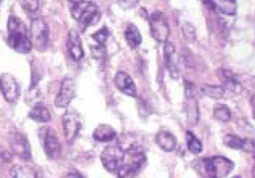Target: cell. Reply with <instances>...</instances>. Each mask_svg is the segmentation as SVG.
<instances>
[{
    "mask_svg": "<svg viewBox=\"0 0 255 178\" xmlns=\"http://www.w3.org/2000/svg\"><path fill=\"white\" fill-rule=\"evenodd\" d=\"M7 44L19 54H26L32 50L33 45L28 37V29L20 18L11 15L7 21Z\"/></svg>",
    "mask_w": 255,
    "mask_h": 178,
    "instance_id": "obj_1",
    "label": "cell"
},
{
    "mask_svg": "<svg viewBox=\"0 0 255 178\" xmlns=\"http://www.w3.org/2000/svg\"><path fill=\"white\" fill-rule=\"evenodd\" d=\"M72 17L83 28L98 24L101 19V11L95 2L90 1L74 2L71 8Z\"/></svg>",
    "mask_w": 255,
    "mask_h": 178,
    "instance_id": "obj_2",
    "label": "cell"
},
{
    "mask_svg": "<svg viewBox=\"0 0 255 178\" xmlns=\"http://www.w3.org/2000/svg\"><path fill=\"white\" fill-rule=\"evenodd\" d=\"M203 175L206 178H225L233 171L235 165L227 157L216 156L201 161Z\"/></svg>",
    "mask_w": 255,
    "mask_h": 178,
    "instance_id": "obj_3",
    "label": "cell"
},
{
    "mask_svg": "<svg viewBox=\"0 0 255 178\" xmlns=\"http://www.w3.org/2000/svg\"><path fill=\"white\" fill-rule=\"evenodd\" d=\"M150 32L151 37L160 43H166L170 36L166 15L160 11H154L149 16Z\"/></svg>",
    "mask_w": 255,
    "mask_h": 178,
    "instance_id": "obj_4",
    "label": "cell"
},
{
    "mask_svg": "<svg viewBox=\"0 0 255 178\" xmlns=\"http://www.w3.org/2000/svg\"><path fill=\"white\" fill-rule=\"evenodd\" d=\"M39 138L47 157L50 159L59 158L62 146L56 131L52 127H41L39 130Z\"/></svg>",
    "mask_w": 255,
    "mask_h": 178,
    "instance_id": "obj_5",
    "label": "cell"
},
{
    "mask_svg": "<svg viewBox=\"0 0 255 178\" xmlns=\"http://www.w3.org/2000/svg\"><path fill=\"white\" fill-rule=\"evenodd\" d=\"M125 152L119 145H109L101 155L102 163L107 171L117 173L124 165Z\"/></svg>",
    "mask_w": 255,
    "mask_h": 178,
    "instance_id": "obj_6",
    "label": "cell"
},
{
    "mask_svg": "<svg viewBox=\"0 0 255 178\" xmlns=\"http://www.w3.org/2000/svg\"><path fill=\"white\" fill-rule=\"evenodd\" d=\"M30 40L37 50H44L49 44V28L43 19L34 18L30 26Z\"/></svg>",
    "mask_w": 255,
    "mask_h": 178,
    "instance_id": "obj_7",
    "label": "cell"
},
{
    "mask_svg": "<svg viewBox=\"0 0 255 178\" xmlns=\"http://www.w3.org/2000/svg\"><path fill=\"white\" fill-rule=\"evenodd\" d=\"M63 127L67 143H72L82 127L80 116L73 111H67L63 116Z\"/></svg>",
    "mask_w": 255,
    "mask_h": 178,
    "instance_id": "obj_8",
    "label": "cell"
},
{
    "mask_svg": "<svg viewBox=\"0 0 255 178\" xmlns=\"http://www.w3.org/2000/svg\"><path fill=\"white\" fill-rule=\"evenodd\" d=\"M0 90L8 103H15L20 97V86L15 77L9 73H3L0 77Z\"/></svg>",
    "mask_w": 255,
    "mask_h": 178,
    "instance_id": "obj_9",
    "label": "cell"
},
{
    "mask_svg": "<svg viewBox=\"0 0 255 178\" xmlns=\"http://www.w3.org/2000/svg\"><path fill=\"white\" fill-rule=\"evenodd\" d=\"M76 96V82L71 77H66L61 82L59 92L55 99L57 108H67Z\"/></svg>",
    "mask_w": 255,
    "mask_h": 178,
    "instance_id": "obj_10",
    "label": "cell"
},
{
    "mask_svg": "<svg viewBox=\"0 0 255 178\" xmlns=\"http://www.w3.org/2000/svg\"><path fill=\"white\" fill-rule=\"evenodd\" d=\"M12 153L20 159L28 161L31 158V148L26 137L20 132L11 134L9 138Z\"/></svg>",
    "mask_w": 255,
    "mask_h": 178,
    "instance_id": "obj_11",
    "label": "cell"
},
{
    "mask_svg": "<svg viewBox=\"0 0 255 178\" xmlns=\"http://www.w3.org/2000/svg\"><path fill=\"white\" fill-rule=\"evenodd\" d=\"M163 54H164V64L170 73L171 77L173 79H178L179 78V69H178V62H177L175 46L171 42H166L164 45Z\"/></svg>",
    "mask_w": 255,
    "mask_h": 178,
    "instance_id": "obj_12",
    "label": "cell"
},
{
    "mask_svg": "<svg viewBox=\"0 0 255 178\" xmlns=\"http://www.w3.org/2000/svg\"><path fill=\"white\" fill-rule=\"evenodd\" d=\"M115 84L116 87L124 95L130 97L137 96L136 85L128 73L119 71L115 75Z\"/></svg>",
    "mask_w": 255,
    "mask_h": 178,
    "instance_id": "obj_13",
    "label": "cell"
},
{
    "mask_svg": "<svg viewBox=\"0 0 255 178\" xmlns=\"http://www.w3.org/2000/svg\"><path fill=\"white\" fill-rule=\"evenodd\" d=\"M67 47L70 56L75 61H79L84 58L85 52L83 49L82 41L78 32L74 29L70 30L68 32Z\"/></svg>",
    "mask_w": 255,
    "mask_h": 178,
    "instance_id": "obj_14",
    "label": "cell"
},
{
    "mask_svg": "<svg viewBox=\"0 0 255 178\" xmlns=\"http://www.w3.org/2000/svg\"><path fill=\"white\" fill-rule=\"evenodd\" d=\"M217 75L224 87H226L228 90L235 91L236 89L240 86V81L235 73H233L231 70L221 68L217 71Z\"/></svg>",
    "mask_w": 255,
    "mask_h": 178,
    "instance_id": "obj_15",
    "label": "cell"
},
{
    "mask_svg": "<svg viewBox=\"0 0 255 178\" xmlns=\"http://www.w3.org/2000/svg\"><path fill=\"white\" fill-rule=\"evenodd\" d=\"M158 146L164 152H172L177 145V140L174 135L169 131H160L155 137Z\"/></svg>",
    "mask_w": 255,
    "mask_h": 178,
    "instance_id": "obj_16",
    "label": "cell"
},
{
    "mask_svg": "<svg viewBox=\"0 0 255 178\" xmlns=\"http://www.w3.org/2000/svg\"><path fill=\"white\" fill-rule=\"evenodd\" d=\"M186 112L187 123L189 125L196 124L199 121V107L196 96L186 97Z\"/></svg>",
    "mask_w": 255,
    "mask_h": 178,
    "instance_id": "obj_17",
    "label": "cell"
},
{
    "mask_svg": "<svg viewBox=\"0 0 255 178\" xmlns=\"http://www.w3.org/2000/svg\"><path fill=\"white\" fill-rule=\"evenodd\" d=\"M117 136V132L110 125L101 124L94 130L93 138L98 142H109Z\"/></svg>",
    "mask_w": 255,
    "mask_h": 178,
    "instance_id": "obj_18",
    "label": "cell"
},
{
    "mask_svg": "<svg viewBox=\"0 0 255 178\" xmlns=\"http://www.w3.org/2000/svg\"><path fill=\"white\" fill-rule=\"evenodd\" d=\"M125 39L131 49H135L142 43V36L138 28L133 24H129L126 28Z\"/></svg>",
    "mask_w": 255,
    "mask_h": 178,
    "instance_id": "obj_19",
    "label": "cell"
},
{
    "mask_svg": "<svg viewBox=\"0 0 255 178\" xmlns=\"http://www.w3.org/2000/svg\"><path fill=\"white\" fill-rule=\"evenodd\" d=\"M28 118L36 122H47L51 119V115L46 107L37 105L29 112Z\"/></svg>",
    "mask_w": 255,
    "mask_h": 178,
    "instance_id": "obj_20",
    "label": "cell"
},
{
    "mask_svg": "<svg viewBox=\"0 0 255 178\" xmlns=\"http://www.w3.org/2000/svg\"><path fill=\"white\" fill-rule=\"evenodd\" d=\"M216 9L224 15L234 16L237 13V2L233 0H223V1H214Z\"/></svg>",
    "mask_w": 255,
    "mask_h": 178,
    "instance_id": "obj_21",
    "label": "cell"
},
{
    "mask_svg": "<svg viewBox=\"0 0 255 178\" xmlns=\"http://www.w3.org/2000/svg\"><path fill=\"white\" fill-rule=\"evenodd\" d=\"M142 167L137 164H124L117 172L118 178H135Z\"/></svg>",
    "mask_w": 255,
    "mask_h": 178,
    "instance_id": "obj_22",
    "label": "cell"
},
{
    "mask_svg": "<svg viewBox=\"0 0 255 178\" xmlns=\"http://www.w3.org/2000/svg\"><path fill=\"white\" fill-rule=\"evenodd\" d=\"M10 174L13 178H36L37 174L30 167L19 165H15L11 168Z\"/></svg>",
    "mask_w": 255,
    "mask_h": 178,
    "instance_id": "obj_23",
    "label": "cell"
},
{
    "mask_svg": "<svg viewBox=\"0 0 255 178\" xmlns=\"http://www.w3.org/2000/svg\"><path fill=\"white\" fill-rule=\"evenodd\" d=\"M201 91L203 95L215 100L222 99L225 92V88L223 86L208 85V84L202 86Z\"/></svg>",
    "mask_w": 255,
    "mask_h": 178,
    "instance_id": "obj_24",
    "label": "cell"
},
{
    "mask_svg": "<svg viewBox=\"0 0 255 178\" xmlns=\"http://www.w3.org/2000/svg\"><path fill=\"white\" fill-rule=\"evenodd\" d=\"M186 138L187 146L190 153L196 155L201 153L203 151V144L191 131H186Z\"/></svg>",
    "mask_w": 255,
    "mask_h": 178,
    "instance_id": "obj_25",
    "label": "cell"
},
{
    "mask_svg": "<svg viewBox=\"0 0 255 178\" xmlns=\"http://www.w3.org/2000/svg\"><path fill=\"white\" fill-rule=\"evenodd\" d=\"M245 139H242L238 135L228 134L224 137V144L229 148L237 150H242L244 146Z\"/></svg>",
    "mask_w": 255,
    "mask_h": 178,
    "instance_id": "obj_26",
    "label": "cell"
},
{
    "mask_svg": "<svg viewBox=\"0 0 255 178\" xmlns=\"http://www.w3.org/2000/svg\"><path fill=\"white\" fill-rule=\"evenodd\" d=\"M214 117L217 120L228 122L231 119V112L227 106L219 105L214 108Z\"/></svg>",
    "mask_w": 255,
    "mask_h": 178,
    "instance_id": "obj_27",
    "label": "cell"
},
{
    "mask_svg": "<svg viewBox=\"0 0 255 178\" xmlns=\"http://www.w3.org/2000/svg\"><path fill=\"white\" fill-rule=\"evenodd\" d=\"M182 32H183L184 37L190 41L191 43L195 42V40L197 39V32L196 28L195 26L192 24L186 22L182 25Z\"/></svg>",
    "mask_w": 255,
    "mask_h": 178,
    "instance_id": "obj_28",
    "label": "cell"
},
{
    "mask_svg": "<svg viewBox=\"0 0 255 178\" xmlns=\"http://www.w3.org/2000/svg\"><path fill=\"white\" fill-rule=\"evenodd\" d=\"M109 35H110V32H109L108 29L106 28H102L99 29L98 32H96L94 34L92 35V37L98 43V45L105 46V44H106V41L108 39Z\"/></svg>",
    "mask_w": 255,
    "mask_h": 178,
    "instance_id": "obj_29",
    "label": "cell"
},
{
    "mask_svg": "<svg viewBox=\"0 0 255 178\" xmlns=\"http://www.w3.org/2000/svg\"><path fill=\"white\" fill-rule=\"evenodd\" d=\"M21 6L28 12H34L38 9V1H21Z\"/></svg>",
    "mask_w": 255,
    "mask_h": 178,
    "instance_id": "obj_30",
    "label": "cell"
},
{
    "mask_svg": "<svg viewBox=\"0 0 255 178\" xmlns=\"http://www.w3.org/2000/svg\"><path fill=\"white\" fill-rule=\"evenodd\" d=\"M11 160V153L0 144V163H7Z\"/></svg>",
    "mask_w": 255,
    "mask_h": 178,
    "instance_id": "obj_31",
    "label": "cell"
},
{
    "mask_svg": "<svg viewBox=\"0 0 255 178\" xmlns=\"http://www.w3.org/2000/svg\"><path fill=\"white\" fill-rule=\"evenodd\" d=\"M92 52H93V55L94 58H97V59L102 58V57L104 56L105 46H101V45H98V46H95V47L92 49Z\"/></svg>",
    "mask_w": 255,
    "mask_h": 178,
    "instance_id": "obj_32",
    "label": "cell"
},
{
    "mask_svg": "<svg viewBox=\"0 0 255 178\" xmlns=\"http://www.w3.org/2000/svg\"><path fill=\"white\" fill-rule=\"evenodd\" d=\"M255 149V142L253 140H248V139H245L244 146L242 150L245 152H254Z\"/></svg>",
    "mask_w": 255,
    "mask_h": 178,
    "instance_id": "obj_33",
    "label": "cell"
},
{
    "mask_svg": "<svg viewBox=\"0 0 255 178\" xmlns=\"http://www.w3.org/2000/svg\"><path fill=\"white\" fill-rule=\"evenodd\" d=\"M63 178H85L84 177L81 176L80 174H67V176L64 177Z\"/></svg>",
    "mask_w": 255,
    "mask_h": 178,
    "instance_id": "obj_34",
    "label": "cell"
},
{
    "mask_svg": "<svg viewBox=\"0 0 255 178\" xmlns=\"http://www.w3.org/2000/svg\"><path fill=\"white\" fill-rule=\"evenodd\" d=\"M239 178V177H234V178Z\"/></svg>",
    "mask_w": 255,
    "mask_h": 178,
    "instance_id": "obj_35",
    "label": "cell"
},
{
    "mask_svg": "<svg viewBox=\"0 0 255 178\" xmlns=\"http://www.w3.org/2000/svg\"></svg>",
    "mask_w": 255,
    "mask_h": 178,
    "instance_id": "obj_36",
    "label": "cell"
}]
</instances>
